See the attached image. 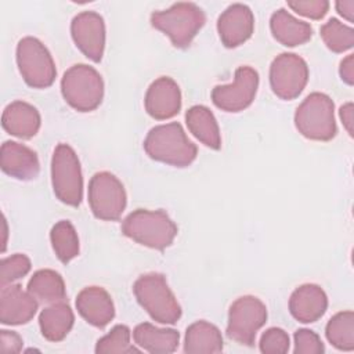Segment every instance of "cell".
Wrapping results in <instances>:
<instances>
[{
    "label": "cell",
    "mask_w": 354,
    "mask_h": 354,
    "mask_svg": "<svg viewBox=\"0 0 354 354\" xmlns=\"http://www.w3.org/2000/svg\"><path fill=\"white\" fill-rule=\"evenodd\" d=\"M328 342L342 351L354 350V313L351 310L335 314L326 324Z\"/></svg>",
    "instance_id": "28"
},
{
    "label": "cell",
    "mask_w": 354,
    "mask_h": 354,
    "mask_svg": "<svg viewBox=\"0 0 354 354\" xmlns=\"http://www.w3.org/2000/svg\"><path fill=\"white\" fill-rule=\"evenodd\" d=\"M145 111L156 120L176 116L181 109V91L178 84L169 76L153 80L145 94Z\"/></svg>",
    "instance_id": "15"
},
{
    "label": "cell",
    "mask_w": 354,
    "mask_h": 354,
    "mask_svg": "<svg viewBox=\"0 0 354 354\" xmlns=\"http://www.w3.org/2000/svg\"><path fill=\"white\" fill-rule=\"evenodd\" d=\"M266 321V304L256 296H241L230 307L227 336L239 344L253 346L256 335Z\"/></svg>",
    "instance_id": "10"
},
{
    "label": "cell",
    "mask_w": 354,
    "mask_h": 354,
    "mask_svg": "<svg viewBox=\"0 0 354 354\" xmlns=\"http://www.w3.org/2000/svg\"><path fill=\"white\" fill-rule=\"evenodd\" d=\"M326 308V293L315 283H304L296 288L289 299V311L292 317L303 324L318 321L325 314Z\"/></svg>",
    "instance_id": "19"
},
{
    "label": "cell",
    "mask_w": 354,
    "mask_h": 354,
    "mask_svg": "<svg viewBox=\"0 0 354 354\" xmlns=\"http://www.w3.org/2000/svg\"><path fill=\"white\" fill-rule=\"evenodd\" d=\"M144 149L151 159L176 167L189 166L198 155L196 145L177 122L152 127L144 140Z\"/></svg>",
    "instance_id": "1"
},
{
    "label": "cell",
    "mask_w": 354,
    "mask_h": 354,
    "mask_svg": "<svg viewBox=\"0 0 354 354\" xmlns=\"http://www.w3.org/2000/svg\"><path fill=\"white\" fill-rule=\"evenodd\" d=\"M308 82L307 62L293 53H282L270 66V84L281 100H295L301 94Z\"/></svg>",
    "instance_id": "11"
},
{
    "label": "cell",
    "mask_w": 354,
    "mask_h": 354,
    "mask_svg": "<svg viewBox=\"0 0 354 354\" xmlns=\"http://www.w3.org/2000/svg\"><path fill=\"white\" fill-rule=\"evenodd\" d=\"M289 336L281 328L267 329L259 342L260 351L264 354H283L289 350Z\"/></svg>",
    "instance_id": "32"
},
{
    "label": "cell",
    "mask_w": 354,
    "mask_h": 354,
    "mask_svg": "<svg viewBox=\"0 0 354 354\" xmlns=\"http://www.w3.org/2000/svg\"><path fill=\"white\" fill-rule=\"evenodd\" d=\"M22 337L12 330H0V351L3 354L19 353L22 350Z\"/></svg>",
    "instance_id": "35"
},
{
    "label": "cell",
    "mask_w": 354,
    "mask_h": 354,
    "mask_svg": "<svg viewBox=\"0 0 354 354\" xmlns=\"http://www.w3.org/2000/svg\"><path fill=\"white\" fill-rule=\"evenodd\" d=\"M30 267L32 263L29 257L22 253L4 257L0 263V285L6 286L19 278H24L30 271Z\"/></svg>",
    "instance_id": "31"
},
{
    "label": "cell",
    "mask_w": 354,
    "mask_h": 354,
    "mask_svg": "<svg viewBox=\"0 0 354 354\" xmlns=\"http://www.w3.org/2000/svg\"><path fill=\"white\" fill-rule=\"evenodd\" d=\"M28 292L39 301L53 304L64 301L66 297L65 282L62 277L54 270H39L28 282Z\"/></svg>",
    "instance_id": "26"
},
{
    "label": "cell",
    "mask_w": 354,
    "mask_h": 354,
    "mask_svg": "<svg viewBox=\"0 0 354 354\" xmlns=\"http://www.w3.org/2000/svg\"><path fill=\"white\" fill-rule=\"evenodd\" d=\"M206 22L203 10L195 3L180 1L163 11L151 14V25L169 36L171 44L185 48Z\"/></svg>",
    "instance_id": "3"
},
{
    "label": "cell",
    "mask_w": 354,
    "mask_h": 354,
    "mask_svg": "<svg viewBox=\"0 0 354 354\" xmlns=\"http://www.w3.org/2000/svg\"><path fill=\"white\" fill-rule=\"evenodd\" d=\"M40 113L39 111L25 102V101H14L8 104L1 115V126L3 129L18 138H32L37 134L40 129Z\"/></svg>",
    "instance_id": "20"
},
{
    "label": "cell",
    "mask_w": 354,
    "mask_h": 354,
    "mask_svg": "<svg viewBox=\"0 0 354 354\" xmlns=\"http://www.w3.org/2000/svg\"><path fill=\"white\" fill-rule=\"evenodd\" d=\"M133 292L149 317L160 324H176L181 317V307L170 290L163 274L148 272L133 285Z\"/></svg>",
    "instance_id": "4"
},
{
    "label": "cell",
    "mask_w": 354,
    "mask_h": 354,
    "mask_svg": "<svg viewBox=\"0 0 354 354\" xmlns=\"http://www.w3.org/2000/svg\"><path fill=\"white\" fill-rule=\"evenodd\" d=\"M270 29L274 39L286 47L304 44L313 36L311 25L297 19L285 8H278L271 15Z\"/></svg>",
    "instance_id": "21"
},
{
    "label": "cell",
    "mask_w": 354,
    "mask_h": 354,
    "mask_svg": "<svg viewBox=\"0 0 354 354\" xmlns=\"http://www.w3.org/2000/svg\"><path fill=\"white\" fill-rule=\"evenodd\" d=\"M75 322L72 308L65 301L53 303L39 315V325L44 339L48 342H61L71 332Z\"/></svg>",
    "instance_id": "23"
},
{
    "label": "cell",
    "mask_w": 354,
    "mask_h": 354,
    "mask_svg": "<svg viewBox=\"0 0 354 354\" xmlns=\"http://www.w3.org/2000/svg\"><path fill=\"white\" fill-rule=\"evenodd\" d=\"M336 11L346 18L348 22H353L354 19V0L347 1H336Z\"/></svg>",
    "instance_id": "38"
},
{
    "label": "cell",
    "mask_w": 354,
    "mask_h": 354,
    "mask_svg": "<svg viewBox=\"0 0 354 354\" xmlns=\"http://www.w3.org/2000/svg\"><path fill=\"white\" fill-rule=\"evenodd\" d=\"M51 246L58 260L64 264L69 263L79 254V238L73 224L68 220L55 223L50 231Z\"/></svg>",
    "instance_id": "27"
},
{
    "label": "cell",
    "mask_w": 354,
    "mask_h": 354,
    "mask_svg": "<svg viewBox=\"0 0 354 354\" xmlns=\"http://www.w3.org/2000/svg\"><path fill=\"white\" fill-rule=\"evenodd\" d=\"M137 346L152 354H169L177 350L180 333L171 328H158L149 322L138 324L133 330Z\"/></svg>",
    "instance_id": "22"
},
{
    "label": "cell",
    "mask_w": 354,
    "mask_h": 354,
    "mask_svg": "<svg viewBox=\"0 0 354 354\" xmlns=\"http://www.w3.org/2000/svg\"><path fill=\"white\" fill-rule=\"evenodd\" d=\"M61 93L73 109L91 112L102 102L104 82L93 66L76 64L64 73L61 79Z\"/></svg>",
    "instance_id": "6"
},
{
    "label": "cell",
    "mask_w": 354,
    "mask_h": 354,
    "mask_svg": "<svg viewBox=\"0 0 354 354\" xmlns=\"http://www.w3.org/2000/svg\"><path fill=\"white\" fill-rule=\"evenodd\" d=\"M39 301L21 285L10 283L0 290V322L3 325L28 324L37 311Z\"/></svg>",
    "instance_id": "16"
},
{
    "label": "cell",
    "mask_w": 354,
    "mask_h": 354,
    "mask_svg": "<svg viewBox=\"0 0 354 354\" xmlns=\"http://www.w3.org/2000/svg\"><path fill=\"white\" fill-rule=\"evenodd\" d=\"M288 7H290L295 12L311 18L321 19L326 15L329 10V1L326 0H289Z\"/></svg>",
    "instance_id": "34"
},
{
    "label": "cell",
    "mask_w": 354,
    "mask_h": 354,
    "mask_svg": "<svg viewBox=\"0 0 354 354\" xmlns=\"http://www.w3.org/2000/svg\"><path fill=\"white\" fill-rule=\"evenodd\" d=\"M127 196L120 180L109 171L95 173L88 183V205L93 214L105 221L119 220Z\"/></svg>",
    "instance_id": "9"
},
{
    "label": "cell",
    "mask_w": 354,
    "mask_h": 354,
    "mask_svg": "<svg viewBox=\"0 0 354 354\" xmlns=\"http://www.w3.org/2000/svg\"><path fill=\"white\" fill-rule=\"evenodd\" d=\"M51 184L55 196L65 205L79 206L83 199L80 160L68 144H58L51 158Z\"/></svg>",
    "instance_id": "7"
},
{
    "label": "cell",
    "mask_w": 354,
    "mask_h": 354,
    "mask_svg": "<svg viewBox=\"0 0 354 354\" xmlns=\"http://www.w3.org/2000/svg\"><path fill=\"white\" fill-rule=\"evenodd\" d=\"M295 126L308 140H332L337 133L332 98L318 91L308 94L295 112Z\"/></svg>",
    "instance_id": "5"
},
{
    "label": "cell",
    "mask_w": 354,
    "mask_h": 354,
    "mask_svg": "<svg viewBox=\"0 0 354 354\" xmlns=\"http://www.w3.org/2000/svg\"><path fill=\"white\" fill-rule=\"evenodd\" d=\"M97 354H130L138 353L130 343V329L126 325H115L109 333L101 337L95 346Z\"/></svg>",
    "instance_id": "30"
},
{
    "label": "cell",
    "mask_w": 354,
    "mask_h": 354,
    "mask_svg": "<svg viewBox=\"0 0 354 354\" xmlns=\"http://www.w3.org/2000/svg\"><path fill=\"white\" fill-rule=\"evenodd\" d=\"M339 115H340V119H342V123H343L344 129L353 137V124H354V106H353V102H347V104L342 105L340 111H339Z\"/></svg>",
    "instance_id": "37"
},
{
    "label": "cell",
    "mask_w": 354,
    "mask_h": 354,
    "mask_svg": "<svg viewBox=\"0 0 354 354\" xmlns=\"http://www.w3.org/2000/svg\"><path fill=\"white\" fill-rule=\"evenodd\" d=\"M295 353L296 354H322L325 347L319 336L310 329H299L295 332Z\"/></svg>",
    "instance_id": "33"
},
{
    "label": "cell",
    "mask_w": 354,
    "mask_h": 354,
    "mask_svg": "<svg viewBox=\"0 0 354 354\" xmlns=\"http://www.w3.org/2000/svg\"><path fill=\"white\" fill-rule=\"evenodd\" d=\"M1 170L21 181H29L37 177L40 171V162L33 149L15 142L4 141L0 149Z\"/></svg>",
    "instance_id": "17"
},
{
    "label": "cell",
    "mask_w": 354,
    "mask_h": 354,
    "mask_svg": "<svg viewBox=\"0 0 354 354\" xmlns=\"http://www.w3.org/2000/svg\"><path fill=\"white\" fill-rule=\"evenodd\" d=\"M220 351H223V336L216 325L207 321H196L187 328L184 353L210 354Z\"/></svg>",
    "instance_id": "25"
},
{
    "label": "cell",
    "mask_w": 354,
    "mask_h": 354,
    "mask_svg": "<svg viewBox=\"0 0 354 354\" xmlns=\"http://www.w3.org/2000/svg\"><path fill=\"white\" fill-rule=\"evenodd\" d=\"M76 308L83 319L95 328H104L115 317L111 295L100 286H87L76 297Z\"/></svg>",
    "instance_id": "18"
},
{
    "label": "cell",
    "mask_w": 354,
    "mask_h": 354,
    "mask_svg": "<svg viewBox=\"0 0 354 354\" xmlns=\"http://www.w3.org/2000/svg\"><path fill=\"white\" fill-rule=\"evenodd\" d=\"M185 122L192 136L212 149L221 148V136L213 112L205 105H194L185 113Z\"/></svg>",
    "instance_id": "24"
},
{
    "label": "cell",
    "mask_w": 354,
    "mask_h": 354,
    "mask_svg": "<svg viewBox=\"0 0 354 354\" xmlns=\"http://www.w3.org/2000/svg\"><path fill=\"white\" fill-rule=\"evenodd\" d=\"M122 232L142 246L163 250L173 243L177 225L163 210L137 209L123 220Z\"/></svg>",
    "instance_id": "2"
},
{
    "label": "cell",
    "mask_w": 354,
    "mask_h": 354,
    "mask_svg": "<svg viewBox=\"0 0 354 354\" xmlns=\"http://www.w3.org/2000/svg\"><path fill=\"white\" fill-rule=\"evenodd\" d=\"M17 65L25 83L33 88L50 87L57 75L47 47L36 37L26 36L17 46Z\"/></svg>",
    "instance_id": "8"
},
{
    "label": "cell",
    "mask_w": 354,
    "mask_h": 354,
    "mask_svg": "<svg viewBox=\"0 0 354 354\" xmlns=\"http://www.w3.org/2000/svg\"><path fill=\"white\" fill-rule=\"evenodd\" d=\"M259 87V73L250 66H239L231 84L216 86L212 90L213 104L225 112H241L254 100Z\"/></svg>",
    "instance_id": "12"
},
{
    "label": "cell",
    "mask_w": 354,
    "mask_h": 354,
    "mask_svg": "<svg viewBox=\"0 0 354 354\" xmlns=\"http://www.w3.org/2000/svg\"><path fill=\"white\" fill-rule=\"evenodd\" d=\"M319 32L326 47L333 53H344L354 46V29L337 18H330L325 22Z\"/></svg>",
    "instance_id": "29"
},
{
    "label": "cell",
    "mask_w": 354,
    "mask_h": 354,
    "mask_svg": "<svg viewBox=\"0 0 354 354\" xmlns=\"http://www.w3.org/2000/svg\"><path fill=\"white\" fill-rule=\"evenodd\" d=\"M76 47L93 62H100L105 48V22L95 11H82L71 22Z\"/></svg>",
    "instance_id": "13"
},
{
    "label": "cell",
    "mask_w": 354,
    "mask_h": 354,
    "mask_svg": "<svg viewBox=\"0 0 354 354\" xmlns=\"http://www.w3.org/2000/svg\"><path fill=\"white\" fill-rule=\"evenodd\" d=\"M254 30V17L252 10L242 3L228 6L217 19V32L221 43L234 48L250 39Z\"/></svg>",
    "instance_id": "14"
},
{
    "label": "cell",
    "mask_w": 354,
    "mask_h": 354,
    "mask_svg": "<svg viewBox=\"0 0 354 354\" xmlns=\"http://www.w3.org/2000/svg\"><path fill=\"white\" fill-rule=\"evenodd\" d=\"M339 73H340L342 80L346 84L353 86V83H354V55L353 54H348L346 58L342 59Z\"/></svg>",
    "instance_id": "36"
}]
</instances>
